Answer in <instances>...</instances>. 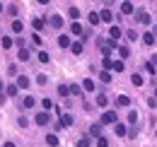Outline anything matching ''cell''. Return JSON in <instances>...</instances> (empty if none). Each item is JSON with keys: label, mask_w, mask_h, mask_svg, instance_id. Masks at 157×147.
<instances>
[{"label": "cell", "mask_w": 157, "mask_h": 147, "mask_svg": "<svg viewBox=\"0 0 157 147\" xmlns=\"http://www.w3.org/2000/svg\"><path fill=\"white\" fill-rule=\"evenodd\" d=\"M0 10H2V5H0Z\"/></svg>", "instance_id": "obj_46"}, {"label": "cell", "mask_w": 157, "mask_h": 147, "mask_svg": "<svg viewBox=\"0 0 157 147\" xmlns=\"http://www.w3.org/2000/svg\"><path fill=\"white\" fill-rule=\"evenodd\" d=\"M118 55H121V58H128V55H131L128 46H118Z\"/></svg>", "instance_id": "obj_23"}, {"label": "cell", "mask_w": 157, "mask_h": 147, "mask_svg": "<svg viewBox=\"0 0 157 147\" xmlns=\"http://www.w3.org/2000/svg\"><path fill=\"white\" fill-rule=\"evenodd\" d=\"M58 46L60 48H70L73 43H70V36H58Z\"/></svg>", "instance_id": "obj_12"}, {"label": "cell", "mask_w": 157, "mask_h": 147, "mask_svg": "<svg viewBox=\"0 0 157 147\" xmlns=\"http://www.w3.org/2000/svg\"><path fill=\"white\" fill-rule=\"evenodd\" d=\"M78 147H90V140H87V138H82V140H78Z\"/></svg>", "instance_id": "obj_40"}, {"label": "cell", "mask_w": 157, "mask_h": 147, "mask_svg": "<svg viewBox=\"0 0 157 147\" xmlns=\"http://www.w3.org/2000/svg\"><path fill=\"white\" fill-rule=\"evenodd\" d=\"M136 22H140V24H145V27H147V24L152 22V17H150L145 10H136Z\"/></svg>", "instance_id": "obj_2"}, {"label": "cell", "mask_w": 157, "mask_h": 147, "mask_svg": "<svg viewBox=\"0 0 157 147\" xmlns=\"http://www.w3.org/2000/svg\"><path fill=\"white\" fill-rule=\"evenodd\" d=\"M116 104H118V106H128V104H131V96H126V94H121V96L116 99Z\"/></svg>", "instance_id": "obj_15"}, {"label": "cell", "mask_w": 157, "mask_h": 147, "mask_svg": "<svg viewBox=\"0 0 157 147\" xmlns=\"http://www.w3.org/2000/svg\"><path fill=\"white\" fill-rule=\"evenodd\" d=\"M58 92L63 94V96H68V92H70V87H65V85H60V87H58Z\"/></svg>", "instance_id": "obj_38"}, {"label": "cell", "mask_w": 157, "mask_h": 147, "mask_svg": "<svg viewBox=\"0 0 157 147\" xmlns=\"http://www.w3.org/2000/svg\"><path fill=\"white\" fill-rule=\"evenodd\" d=\"M121 12H123V15H136L133 2H131V0H123V2H121Z\"/></svg>", "instance_id": "obj_3"}, {"label": "cell", "mask_w": 157, "mask_h": 147, "mask_svg": "<svg viewBox=\"0 0 157 147\" xmlns=\"http://www.w3.org/2000/svg\"><path fill=\"white\" fill-rule=\"evenodd\" d=\"M46 145L56 147V145H58V138H56V135H46Z\"/></svg>", "instance_id": "obj_21"}, {"label": "cell", "mask_w": 157, "mask_h": 147, "mask_svg": "<svg viewBox=\"0 0 157 147\" xmlns=\"http://www.w3.org/2000/svg\"><path fill=\"white\" fill-rule=\"evenodd\" d=\"M97 147H109V142H106V138H99V140H97Z\"/></svg>", "instance_id": "obj_39"}, {"label": "cell", "mask_w": 157, "mask_h": 147, "mask_svg": "<svg viewBox=\"0 0 157 147\" xmlns=\"http://www.w3.org/2000/svg\"><path fill=\"white\" fill-rule=\"evenodd\" d=\"M111 70H114V73H123V60H116V63H114V68H111Z\"/></svg>", "instance_id": "obj_27"}, {"label": "cell", "mask_w": 157, "mask_h": 147, "mask_svg": "<svg viewBox=\"0 0 157 147\" xmlns=\"http://www.w3.org/2000/svg\"><path fill=\"white\" fill-rule=\"evenodd\" d=\"M68 15H70V19H78L80 17V10H78V7H70V10H68Z\"/></svg>", "instance_id": "obj_28"}, {"label": "cell", "mask_w": 157, "mask_h": 147, "mask_svg": "<svg viewBox=\"0 0 157 147\" xmlns=\"http://www.w3.org/2000/svg\"><path fill=\"white\" fill-rule=\"evenodd\" d=\"M48 118H51L48 113H36V126H46V123H48Z\"/></svg>", "instance_id": "obj_8"}, {"label": "cell", "mask_w": 157, "mask_h": 147, "mask_svg": "<svg viewBox=\"0 0 157 147\" xmlns=\"http://www.w3.org/2000/svg\"><path fill=\"white\" fill-rule=\"evenodd\" d=\"M97 106H101V109H106V104H109V96L106 94H97V101H94Z\"/></svg>", "instance_id": "obj_6"}, {"label": "cell", "mask_w": 157, "mask_h": 147, "mask_svg": "<svg viewBox=\"0 0 157 147\" xmlns=\"http://www.w3.org/2000/svg\"><path fill=\"white\" fill-rule=\"evenodd\" d=\"M99 80L109 85V82H111V75H109V70H101V75H99Z\"/></svg>", "instance_id": "obj_22"}, {"label": "cell", "mask_w": 157, "mask_h": 147, "mask_svg": "<svg viewBox=\"0 0 157 147\" xmlns=\"http://www.w3.org/2000/svg\"><path fill=\"white\" fill-rule=\"evenodd\" d=\"M152 34H155V36H157V29H155V32H152Z\"/></svg>", "instance_id": "obj_45"}, {"label": "cell", "mask_w": 157, "mask_h": 147, "mask_svg": "<svg viewBox=\"0 0 157 147\" xmlns=\"http://www.w3.org/2000/svg\"><path fill=\"white\" fill-rule=\"evenodd\" d=\"M12 43H15V41H12V39H10V36H5V39H2V48H10Z\"/></svg>", "instance_id": "obj_33"}, {"label": "cell", "mask_w": 157, "mask_h": 147, "mask_svg": "<svg viewBox=\"0 0 157 147\" xmlns=\"http://www.w3.org/2000/svg\"><path fill=\"white\" fill-rule=\"evenodd\" d=\"M126 36L131 39V41H138V39H140V36L136 34V32H133V29H128V32H126Z\"/></svg>", "instance_id": "obj_32"}, {"label": "cell", "mask_w": 157, "mask_h": 147, "mask_svg": "<svg viewBox=\"0 0 157 147\" xmlns=\"http://www.w3.org/2000/svg\"><path fill=\"white\" fill-rule=\"evenodd\" d=\"M70 51H73L75 55H80V53H82V43H73V46H70Z\"/></svg>", "instance_id": "obj_29"}, {"label": "cell", "mask_w": 157, "mask_h": 147, "mask_svg": "<svg viewBox=\"0 0 157 147\" xmlns=\"http://www.w3.org/2000/svg\"><path fill=\"white\" fill-rule=\"evenodd\" d=\"M138 121V111H128V123H136Z\"/></svg>", "instance_id": "obj_30"}, {"label": "cell", "mask_w": 157, "mask_h": 147, "mask_svg": "<svg viewBox=\"0 0 157 147\" xmlns=\"http://www.w3.org/2000/svg\"><path fill=\"white\" fill-rule=\"evenodd\" d=\"M90 135H94V138H101V126H99V123H92V126H90Z\"/></svg>", "instance_id": "obj_5"}, {"label": "cell", "mask_w": 157, "mask_h": 147, "mask_svg": "<svg viewBox=\"0 0 157 147\" xmlns=\"http://www.w3.org/2000/svg\"><path fill=\"white\" fill-rule=\"evenodd\" d=\"M82 89L92 92V89H94V82H92V80H85V82H82Z\"/></svg>", "instance_id": "obj_24"}, {"label": "cell", "mask_w": 157, "mask_h": 147, "mask_svg": "<svg viewBox=\"0 0 157 147\" xmlns=\"http://www.w3.org/2000/svg\"><path fill=\"white\" fill-rule=\"evenodd\" d=\"M0 96H2V82H0Z\"/></svg>", "instance_id": "obj_44"}, {"label": "cell", "mask_w": 157, "mask_h": 147, "mask_svg": "<svg viewBox=\"0 0 157 147\" xmlns=\"http://www.w3.org/2000/svg\"><path fill=\"white\" fill-rule=\"evenodd\" d=\"M80 92H82L80 85H70V94H80Z\"/></svg>", "instance_id": "obj_36"}, {"label": "cell", "mask_w": 157, "mask_h": 147, "mask_svg": "<svg viewBox=\"0 0 157 147\" xmlns=\"http://www.w3.org/2000/svg\"><path fill=\"white\" fill-rule=\"evenodd\" d=\"M44 109H46V113H48V111L53 109V101H51V99H44Z\"/></svg>", "instance_id": "obj_34"}, {"label": "cell", "mask_w": 157, "mask_h": 147, "mask_svg": "<svg viewBox=\"0 0 157 147\" xmlns=\"http://www.w3.org/2000/svg\"><path fill=\"white\" fill-rule=\"evenodd\" d=\"M17 87H20V89H27V87H29V77H27V75H20V80H17Z\"/></svg>", "instance_id": "obj_10"}, {"label": "cell", "mask_w": 157, "mask_h": 147, "mask_svg": "<svg viewBox=\"0 0 157 147\" xmlns=\"http://www.w3.org/2000/svg\"><path fill=\"white\" fill-rule=\"evenodd\" d=\"M22 29H24V24H22L20 19H15V22H12V32H15V34H20Z\"/></svg>", "instance_id": "obj_20"}, {"label": "cell", "mask_w": 157, "mask_h": 147, "mask_svg": "<svg viewBox=\"0 0 157 147\" xmlns=\"http://www.w3.org/2000/svg\"><path fill=\"white\" fill-rule=\"evenodd\" d=\"M87 19H90V24H99V22H101L99 12H90V15H87Z\"/></svg>", "instance_id": "obj_16"}, {"label": "cell", "mask_w": 157, "mask_h": 147, "mask_svg": "<svg viewBox=\"0 0 157 147\" xmlns=\"http://www.w3.org/2000/svg\"><path fill=\"white\" fill-rule=\"evenodd\" d=\"M34 104H36V99H34V96H24V106H27V109H32Z\"/></svg>", "instance_id": "obj_25"}, {"label": "cell", "mask_w": 157, "mask_h": 147, "mask_svg": "<svg viewBox=\"0 0 157 147\" xmlns=\"http://www.w3.org/2000/svg\"><path fill=\"white\" fill-rule=\"evenodd\" d=\"M48 22H51V27H53V29H60V27H63V17H60V15H51Z\"/></svg>", "instance_id": "obj_4"}, {"label": "cell", "mask_w": 157, "mask_h": 147, "mask_svg": "<svg viewBox=\"0 0 157 147\" xmlns=\"http://www.w3.org/2000/svg\"><path fill=\"white\" fill-rule=\"evenodd\" d=\"M32 41H34L36 46H41V36H39V34H34V36H32Z\"/></svg>", "instance_id": "obj_41"}, {"label": "cell", "mask_w": 157, "mask_h": 147, "mask_svg": "<svg viewBox=\"0 0 157 147\" xmlns=\"http://www.w3.org/2000/svg\"><path fill=\"white\" fill-rule=\"evenodd\" d=\"M39 60H41V63H48V60H51V55L46 53V51H41V53H39Z\"/></svg>", "instance_id": "obj_31"}, {"label": "cell", "mask_w": 157, "mask_h": 147, "mask_svg": "<svg viewBox=\"0 0 157 147\" xmlns=\"http://www.w3.org/2000/svg\"><path fill=\"white\" fill-rule=\"evenodd\" d=\"M131 82H133L136 87H143V82H145V80H143V75H131Z\"/></svg>", "instance_id": "obj_17"}, {"label": "cell", "mask_w": 157, "mask_h": 147, "mask_svg": "<svg viewBox=\"0 0 157 147\" xmlns=\"http://www.w3.org/2000/svg\"><path fill=\"white\" fill-rule=\"evenodd\" d=\"M145 70L150 75H155V63H145Z\"/></svg>", "instance_id": "obj_37"}, {"label": "cell", "mask_w": 157, "mask_h": 147, "mask_svg": "<svg viewBox=\"0 0 157 147\" xmlns=\"http://www.w3.org/2000/svg\"><path fill=\"white\" fill-rule=\"evenodd\" d=\"M17 89H20V87H17V85H7V89H5V94H7V96H10V99H12V96H15V94H17Z\"/></svg>", "instance_id": "obj_18"}, {"label": "cell", "mask_w": 157, "mask_h": 147, "mask_svg": "<svg viewBox=\"0 0 157 147\" xmlns=\"http://www.w3.org/2000/svg\"><path fill=\"white\" fill-rule=\"evenodd\" d=\"M17 58H20V60H29V51H27V48H20Z\"/></svg>", "instance_id": "obj_26"}, {"label": "cell", "mask_w": 157, "mask_h": 147, "mask_svg": "<svg viewBox=\"0 0 157 147\" xmlns=\"http://www.w3.org/2000/svg\"><path fill=\"white\" fill-rule=\"evenodd\" d=\"M155 135H157V133H155Z\"/></svg>", "instance_id": "obj_48"}, {"label": "cell", "mask_w": 157, "mask_h": 147, "mask_svg": "<svg viewBox=\"0 0 157 147\" xmlns=\"http://www.w3.org/2000/svg\"><path fill=\"white\" fill-rule=\"evenodd\" d=\"M106 2H111V0H106Z\"/></svg>", "instance_id": "obj_47"}, {"label": "cell", "mask_w": 157, "mask_h": 147, "mask_svg": "<svg viewBox=\"0 0 157 147\" xmlns=\"http://www.w3.org/2000/svg\"><path fill=\"white\" fill-rule=\"evenodd\" d=\"M114 133H116V135H121V138H123V135H126L128 130H126V126H123V123H116V126H114Z\"/></svg>", "instance_id": "obj_14"}, {"label": "cell", "mask_w": 157, "mask_h": 147, "mask_svg": "<svg viewBox=\"0 0 157 147\" xmlns=\"http://www.w3.org/2000/svg\"><path fill=\"white\" fill-rule=\"evenodd\" d=\"M143 41H145V46H152V43H155V34H152V32H145V34H143Z\"/></svg>", "instance_id": "obj_7"}, {"label": "cell", "mask_w": 157, "mask_h": 147, "mask_svg": "<svg viewBox=\"0 0 157 147\" xmlns=\"http://www.w3.org/2000/svg\"><path fill=\"white\" fill-rule=\"evenodd\" d=\"M118 36H121V29H118V27H111V29H109V39H114V41H116Z\"/></svg>", "instance_id": "obj_19"}, {"label": "cell", "mask_w": 157, "mask_h": 147, "mask_svg": "<svg viewBox=\"0 0 157 147\" xmlns=\"http://www.w3.org/2000/svg\"><path fill=\"white\" fill-rule=\"evenodd\" d=\"M39 2H41V5H48V0H39Z\"/></svg>", "instance_id": "obj_43"}, {"label": "cell", "mask_w": 157, "mask_h": 147, "mask_svg": "<svg viewBox=\"0 0 157 147\" xmlns=\"http://www.w3.org/2000/svg\"><path fill=\"white\" fill-rule=\"evenodd\" d=\"M99 17H101V22H106V24H109V22L114 19V15H111L109 10H101V12H99Z\"/></svg>", "instance_id": "obj_13"}, {"label": "cell", "mask_w": 157, "mask_h": 147, "mask_svg": "<svg viewBox=\"0 0 157 147\" xmlns=\"http://www.w3.org/2000/svg\"><path fill=\"white\" fill-rule=\"evenodd\" d=\"M116 121H118V116H116V111H104L101 113V123H106V126H116Z\"/></svg>", "instance_id": "obj_1"}, {"label": "cell", "mask_w": 157, "mask_h": 147, "mask_svg": "<svg viewBox=\"0 0 157 147\" xmlns=\"http://www.w3.org/2000/svg\"><path fill=\"white\" fill-rule=\"evenodd\" d=\"M60 126H65V128H70V126H73V116H68V113H63V116H60Z\"/></svg>", "instance_id": "obj_11"}, {"label": "cell", "mask_w": 157, "mask_h": 147, "mask_svg": "<svg viewBox=\"0 0 157 147\" xmlns=\"http://www.w3.org/2000/svg\"><path fill=\"white\" fill-rule=\"evenodd\" d=\"M2 147H17V145H15V142H5Z\"/></svg>", "instance_id": "obj_42"}, {"label": "cell", "mask_w": 157, "mask_h": 147, "mask_svg": "<svg viewBox=\"0 0 157 147\" xmlns=\"http://www.w3.org/2000/svg\"><path fill=\"white\" fill-rule=\"evenodd\" d=\"M70 34H75V36L82 34V24H80V22H73V24H70Z\"/></svg>", "instance_id": "obj_9"}, {"label": "cell", "mask_w": 157, "mask_h": 147, "mask_svg": "<svg viewBox=\"0 0 157 147\" xmlns=\"http://www.w3.org/2000/svg\"><path fill=\"white\" fill-rule=\"evenodd\" d=\"M32 24H34V29H41V27H44L46 22H44V19H39V17H36V19H34V22H32Z\"/></svg>", "instance_id": "obj_35"}]
</instances>
